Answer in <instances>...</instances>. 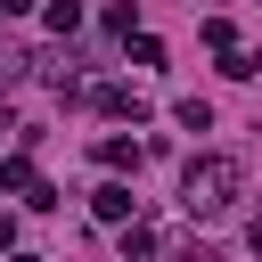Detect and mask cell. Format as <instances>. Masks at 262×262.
<instances>
[{
	"mask_svg": "<svg viewBox=\"0 0 262 262\" xmlns=\"http://www.w3.org/2000/svg\"><path fill=\"white\" fill-rule=\"evenodd\" d=\"M0 82H16V57H8V49H0Z\"/></svg>",
	"mask_w": 262,
	"mask_h": 262,
	"instance_id": "cell-6",
	"label": "cell"
},
{
	"mask_svg": "<svg viewBox=\"0 0 262 262\" xmlns=\"http://www.w3.org/2000/svg\"><path fill=\"white\" fill-rule=\"evenodd\" d=\"M246 74H262V57H246Z\"/></svg>",
	"mask_w": 262,
	"mask_h": 262,
	"instance_id": "cell-8",
	"label": "cell"
},
{
	"mask_svg": "<svg viewBox=\"0 0 262 262\" xmlns=\"http://www.w3.org/2000/svg\"><path fill=\"white\" fill-rule=\"evenodd\" d=\"M254 254H262V221H254Z\"/></svg>",
	"mask_w": 262,
	"mask_h": 262,
	"instance_id": "cell-9",
	"label": "cell"
},
{
	"mask_svg": "<svg viewBox=\"0 0 262 262\" xmlns=\"http://www.w3.org/2000/svg\"><path fill=\"white\" fill-rule=\"evenodd\" d=\"M180 262H213V254H205V246H188V254H180Z\"/></svg>",
	"mask_w": 262,
	"mask_h": 262,
	"instance_id": "cell-7",
	"label": "cell"
},
{
	"mask_svg": "<svg viewBox=\"0 0 262 262\" xmlns=\"http://www.w3.org/2000/svg\"><path fill=\"white\" fill-rule=\"evenodd\" d=\"M237 196H246V164H237V156H196V164L180 172V205H188V213H205V221H213V213H229Z\"/></svg>",
	"mask_w": 262,
	"mask_h": 262,
	"instance_id": "cell-1",
	"label": "cell"
},
{
	"mask_svg": "<svg viewBox=\"0 0 262 262\" xmlns=\"http://www.w3.org/2000/svg\"><path fill=\"white\" fill-rule=\"evenodd\" d=\"M98 221H131V188H123V180L98 188Z\"/></svg>",
	"mask_w": 262,
	"mask_h": 262,
	"instance_id": "cell-2",
	"label": "cell"
},
{
	"mask_svg": "<svg viewBox=\"0 0 262 262\" xmlns=\"http://www.w3.org/2000/svg\"><path fill=\"white\" fill-rule=\"evenodd\" d=\"M82 25V0H49V33H74Z\"/></svg>",
	"mask_w": 262,
	"mask_h": 262,
	"instance_id": "cell-5",
	"label": "cell"
},
{
	"mask_svg": "<svg viewBox=\"0 0 262 262\" xmlns=\"http://www.w3.org/2000/svg\"><path fill=\"white\" fill-rule=\"evenodd\" d=\"M98 106H106V115H139V90H123V82H98Z\"/></svg>",
	"mask_w": 262,
	"mask_h": 262,
	"instance_id": "cell-3",
	"label": "cell"
},
{
	"mask_svg": "<svg viewBox=\"0 0 262 262\" xmlns=\"http://www.w3.org/2000/svg\"><path fill=\"white\" fill-rule=\"evenodd\" d=\"M98 164H106V172H131V164H139V147H131V139H106V147H98Z\"/></svg>",
	"mask_w": 262,
	"mask_h": 262,
	"instance_id": "cell-4",
	"label": "cell"
},
{
	"mask_svg": "<svg viewBox=\"0 0 262 262\" xmlns=\"http://www.w3.org/2000/svg\"><path fill=\"white\" fill-rule=\"evenodd\" d=\"M16 262H41V254H16Z\"/></svg>",
	"mask_w": 262,
	"mask_h": 262,
	"instance_id": "cell-10",
	"label": "cell"
}]
</instances>
